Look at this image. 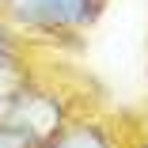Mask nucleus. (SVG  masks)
<instances>
[{
    "label": "nucleus",
    "instance_id": "nucleus-4",
    "mask_svg": "<svg viewBox=\"0 0 148 148\" xmlns=\"http://www.w3.org/2000/svg\"><path fill=\"white\" fill-rule=\"evenodd\" d=\"M31 46L34 42H27L19 31H12V27L0 19V76H4V80L19 76V69L31 61Z\"/></svg>",
    "mask_w": 148,
    "mask_h": 148
},
{
    "label": "nucleus",
    "instance_id": "nucleus-7",
    "mask_svg": "<svg viewBox=\"0 0 148 148\" xmlns=\"http://www.w3.org/2000/svg\"><path fill=\"white\" fill-rule=\"evenodd\" d=\"M8 87H12V80L0 76V114H4V103H8Z\"/></svg>",
    "mask_w": 148,
    "mask_h": 148
},
{
    "label": "nucleus",
    "instance_id": "nucleus-5",
    "mask_svg": "<svg viewBox=\"0 0 148 148\" xmlns=\"http://www.w3.org/2000/svg\"><path fill=\"white\" fill-rule=\"evenodd\" d=\"M118 148H148V122L129 125V114H118Z\"/></svg>",
    "mask_w": 148,
    "mask_h": 148
},
{
    "label": "nucleus",
    "instance_id": "nucleus-6",
    "mask_svg": "<svg viewBox=\"0 0 148 148\" xmlns=\"http://www.w3.org/2000/svg\"><path fill=\"white\" fill-rule=\"evenodd\" d=\"M0 148H31V144H27V137H19L12 125L0 122Z\"/></svg>",
    "mask_w": 148,
    "mask_h": 148
},
{
    "label": "nucleus",
    "instance_id": "nucleus-1",
    "mask_svg": "<svg viewBox=\"0 0 148 148\" xmlns=\"http://www.w3.org/2000/svg\"><path fill=\"white\" fill-rule=\"evenodd\" d=\"M87 110L91 106L80 103V91L69 80H61L57 65L31 69V61H27L8 87V103H4L0 122L12 125L19 137H27L31 148H46L53 137L65 133L69 122H76Z\"/></svg>",
    "mask_w": 148,
    "mask_h": 148
},
{
    "label": "nucleus",
    "instance_id": "nucleus-2",
    "mask_svg": "<svg viewBox=\"0 0 148 148\" xmlns=\"http://www.w3.org/2000/svg\"><path fill=\"white\" fill-rule=\"evenodd\" d=\"M106 0H0V19L27 42H80L99 23Z\"/></svg>",
    "mask_w": 148,
    "mask_h": 148
},
{
    "label": "nucleus",
    "instance_id": "nucleus-3",
    "mask_svg": "<svg viewBox=\"0 0 148 148\" xmlns=\"http://www.w3.org/2000/svg\"><path fill=\"white\" fill-rule=\"evenodd\" d=\"M46 148H118V118L87 110L76 122H69L65 133L53 137Z\"/></svg>",
    "mask_w": 148,
    "mask_h": 148
}]
</instances>
